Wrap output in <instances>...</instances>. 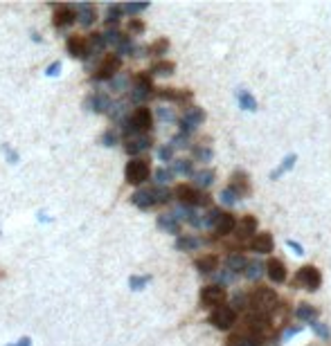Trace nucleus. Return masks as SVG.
I'll return each mask as SVG.
<instances>
[{
    "label": "nucleus",
    "mask_w": 331,
    "mask_h": 346,
    "mask_svg": "<svg viewBox=\"0 0 331 346\" xmlns=\"http://www.w3.org/2000/svg\"><path fill=\"white\" fill-rule=\"evenodd\" d=\"M149 281H151V277L149 275H133L131 279H128V288H131L133 292H140V290H145V288L149 286Z\"/></svg>",
    "instance_id": "7c9ffc66"
},
{
    "label": "nucleus",
    "mask_w": 331,
    "mask_h": 346,
    "mask_svg": "<svg viewBox=\"0 0 331 346\" xmlns=\"http://www.w3.org/2000/svg\"><path fill=\"white\" fill-rule=\"evenodd\" d=\"M248 306H252V310L259 315H266V312L275 310L277 306V295L271 288H257L250 297H248Z\"/></svg>",
    "instance_id": "f03ea898"
},
{
    "label": "nucleus",
    "mask_w": 331,
    "mask_h": 346,
    "mask_svg": "<svg viewBox=\"0 0 331 346\" xmlns=\"http://www.w3.org/2000/svg\"><path fill=\"white\" fill-rule=\"evenodd\" d=\"M131 203L136 205V207H140V209H151L153 205H158L156 203V196H153V189H140V191H136V194L131 196Z\"/></svg>",
    "instance_id": "dca6fc26"
},
{
    "label": "nucleus",
    "mask_w": 331,
    "mask_h": 346,
    "mask_svg": "<svg viewBox=\"0 0 331 346\" xmlns=\"http://www.w3.org/2000/svg\"><path fill=\"white\" fill-rule=\"evenodd\" d=\"M149 176H151V169H149V162L142 160V157H133L131 162L126 164V169H124V178H126L128 185H145L149 180Z\"/></svg>",
    "instance_id": "7ed1b4c3"
},
{
    "label": "nucleus",
    "mask_w": 331,
    "mask_h": 346,
    "mask_svg": "<svg viewBox=\"0 0 331 346\" xmlns=\"http://www.w3.org/2000/svg\"><path fill=\"white\" fill-rule=\"evenodd\" d=\"M153 196H156L158 205H167L171 200V191L167 187H153Z\"/></svg>",
    "instance_id": "a19ab883"
},
{
    "label": "nucleus",
    "mask_w": 331,
    "mask_h": 346,
    "mask_svg": "<svg viewBox=\"0 0 331 346\" xmlns=\"http://www.w3.org/2000/svg\"><path fill=\"white\" fill-rule=\"evenodd\" d=\"M122 14H124V7H122V5H108L104 23H106V25H117V23L122 21Z\"/></svg>",
    "instance_id": "393cba45"
},
{
    "label": "nucleus",
    "mask_w": 331,
    "mask_h": 346,
    "mask_svg": "<svg viewBox=\"0 0 331 346\" xmlns=\"http://www.w3.org/2000/svg\"><path fill=\"white\" fill-rule=\"evenodd\" d=\"M153 178H156L158 187H165L167 182H171V178H174V171H171V169H158L156 173H153Z\"/></svg>",
    "instance_id": "79ce46f5"
},
{
    "label": "nucleus",
    "mask_w": 331,
    "mask_h": 346,
    "mask_svg": "<svg viewBox=\"0 0 331 346\" xmlns=\"http://www.w3.org/2000/svg\"><path fill=\"white\" fill-rule=\"evenodd\" d=\"M295 317H297V319H302V321H309V324H313L315 317H318V310H315L313 306H309V304H302L300 308L295 310Z\"/></svg>",
    "instance_id": "bb28decb"
},
{
    "label": "nucleus",
    "mask_w": 331,
    "mask_h": 346,
    "mask_svg": "<svg viewBox=\"0 0 331 346\" xmlns=\"http://www.w3.org/2000/svg\"><path fill=\"white\" fill-rule=\"evenodd\" d=\"M75 12H79V14H77V21H79L81 25H84V27H93L95 18H97V14H95V5H90V3L75 5Z\"/></svg>",
    "instance_id": "2eb2a0df"
},
{
    "label": "nucleus",
    "mask_w": 331,
    "mask_h": 346,
    "mask_svg": "<svg viewBox=\"0 0 331 346\" xmlns=\"http://www.w3.org/2000/svg\"><path fill=\"white\" fill-rule=\"evenodd\" d=\"M167 50H169V41H167V38H160V41H156L151 47H149V52H151L153 56H162Z\"/></svg>",
    "instance_id": "37998d69"
},
{
    "label": "nucleus",
    "mask_w": 331,
    "mask_h": 346,
    "mask_svg": "<svg viewBox=\"0 0 331 346\" xmlns=\"http://www.w3.org/2000/svg\"><path fill=\"white\" fill-rule=\"evenodd\" d=\"M248 268V261L246 256H241V254H232V256L228 258V270L230 272H243Z\"/></svg>",
    "instance_id": "c85d7f7f"
},
{
    "label": "nucleus",
    "mask_w": 331,
    "mask_h": 346,
    "mask_svg": "<svg viewBox=\"0 0 331 346\" xmlns=\"http://www.w3.org/2000/svg\"><path fill=\"white\" fill-rule=\"evenodd\" d=\"M61 68H63V65H61V61H54L52 65H47L45 74H47V76H59V74H61Z\"/></svg>",
    "instance_id": "6e6d98bb"
},
{
    "label": "nucleus",
    "mask_w": 331,
    "mask_h": 346,
    "mask_svg": "<svg viewBox=\"0 0 331 346\" xmlns=\"http://www.w3.org/2000/svg\"><path fill=\"white\" fill-rule=\"evenodd\" d=\"M243 275H246V279H250V281H257V279L263 275V266L259 261H250L248 268L243 270Z\"/></svg>",
    "instance_id": "72a5a7b5"
},
{
    "label": "nucleus",
    "mask_w": 331,
    "mask_h": 346,
    "mask_svg": "<svg viewBox=\"0 0 331 346\" xmlns=\"http://www.w3.org/2000/svg\"><path fill=\"white\" fill-rule=\"evenodd\" d=\"M174 173H180V176H194V162L191 160H176L174 166H171Z\"/></svg>",
    "instance_id": "2f4dec72"
},
{
    "label": "nucleus",
    "mask_w": 331,
    "mask_h": 346,
    "mask_svg": "<svg viewBox=\"0 0 331 346\" xmlns=\"http://www.w3.org/2000/svg\"><path fill=\"white\" fill-rule=\"evenodd\" d=\"M234 321H237V312H234V308H230V306H219V308H214V312L210 315V324L219 330H230L234 326Z\"/></svg>",
    "instance_id": "0eeeda50"
},
{
    "label": "nucleus",
    "mask_w": 331,
    "mask_h": 346,
    "mask_svg": "<svg viewBox=\"0 0 331 346\" xmlns=\"http://www.w3.org/2000/svg\"><path fill=\"white\" fill-rule=\"evenodd\" d=\"M300 333V328H289L286 330V335H284V339H289V337H293V335Z\"/></svg>",
    "instance_id": "13d9d810"
},
{
    "label": "nucleus",
    "mask_w": 331,
    "mask_h": 346,
    "mask_svg": "<svg viewBox=\"0 0 331 346\" xmlns=\"http://www.w3.org/2000/svg\"><path fill=\"white\" fill-rule=\"evenodd\" d=\"M32 38H34V43H43V38H41V34H38V32H34V34H32Z\"/></svg>",
    "instance_id": "052dcab7"
},
{
    "label": "nucleus",
    "mask_w": 331,
    "mask_h": 346,
    "mask_svg": "<svg viewBox=\"0 0 331 346\" xmlns=\"http://www.w3.org/2000/svg\"><path fill=\"white\" fill-rule=\"evenodd\" d=\"M289 245H291V247H293V249H295V252H297V254H304V252H302V247H300V245H297V243H293V241H289Z\"/></svg>",
    "instance_id": "bf43d9fd"
},
{
    "label": "nucleus",
    "mask_w": 331,
    "mask_h": 346,
    "mask_svg": "<svg viewBox=\"0 0 331 346\" xmlns=\"http://www.w3.org/2000/svg\"><path fill=\"white\" fill-rule=\"evenodd\" d=\"M248 328H250L252 337L261 339V337H266V335H271V321L266 319V315L255 312V315L248 317Z\"/></svg>",
    "instance_id": "ddd939ff"
},
{
    "label": "nucleus",
    "mask_w": 331,
    "mask_h": 346,
    "mask_svg": "<svg viewBox=\"0 0 331 346\" xmlns=\"http://www.w3.org/2000/svg\"><path fill=\"white\" fill-rule=\"evenodd\" d=\"M156 95L160 99H167V102H180V99L189 97V93H178V90H174V88H160Z\"/></svg>",
    "instance_id": "cd10ccee"
},
{
    "label": "nucleus",
    "mask_w": 331,
    "mask_h": 346,
    "mask_svg": "<svg viewBox=\"0 0 331 346\" xmlns=\"http://www.w3.org/2000/svg\"><path fill=\"white\" fill-rule=\"evenodd\" d=\"M77 21L75 5H54V27L56 30H65Z\"/></svg>",
    "instance_id": "f8f14e48"
},
{
    "label": "nucleus",
    "mask_w": 331,
    "mask_h": 346,
    "mask_svg": "<svg viewBox=\"0 0 331 346\" xmlns=\"http://www.w3.org/2000/svg\"><path fill=\"white\" fill-rule=\"evenodd\" d=\"M237 227H239V236H248V234L257 232V220L252 218V216H243L237 223Z\"/></svg>",
    "instance_id": "a878e982"
},
{
    "label": "nucleus",
    "mask_w": 331,
    "mask_h": 346,
    "mask_svg": "<svg viewBox=\"0 0 331 346\" xmlns=\"http://www.w3.org/2000/svg\"><path fill=\"white\" fill-rule=\"evenodd\" d=\"M149 146H151V137H149V135H136V137H131L126 142L124 151H126L128 155H138V153L147 151Z\"/></svg>",
    "instance_id": "f3484780"
},
{
    "label": "nucleus",
    "mask_w": 331,
    "mask_h": 346,
    "mask_svg": "<svg viewBox=\"0 0 331 346\" xmlns=\"http://www.w3.org/2000/svg\"><path fill=\"white\" fill-rule=\"evenodd\" d=\"M311 328H313L315 333L320 335V337H329V335H331V330L324 324H320V321H313V324H311Z\"/></svg>",
    "instance_id": "864d4df0"
},
{
    "label": "nucleus",
    "mask_w": 331,
    "mask_h": 346,
    "mask_svg": "<svg viewBox=\"0 0 331 346\" xmlns=\"http://www.w3.org/2000/svg\"><path fill=\"white\" fill-rule=\"evenodd\" d=\"M153 95V83H151V74L142 72L136 76V85L131 88V102L133 104H145L149 97Z\"/></svg>",
    "instance_id": "39448f33"
},
{
    "label": "nucleus",
    "mask_w": 331,
    "mask_h": 346,
    "mask_svg": "<svg viewBox=\"0 0 331 346\" xmlns=\"http://www.w3.org/2000/svg\"><path fill=\"white\" fill-rule=\"evenodd\" d=\"M191 180H194V187H210L214 182V171H210V169H203V171H196L194 176H191Z\"/></svg>",
    "instance_id": "b1692460"
},
{
    "label": "nucleus",
    "mask_w": 331,
    "mask_h": 346,
    "mask_svg": "<svg viewBox=\"0 0 331 346\" xmlns=\"http://www.w3.org/2000/svg\"><path fill=\"white\" fill-rule=\"evenodd\" d=\"M225 301V288L223 286H205L201 290V304L205 308H219Z\"/></svg>",
    "instance_id": "1a4fd4ad"
},
{
    "label": "nucleus",
    "mask_w": 331,
    "mask_h": 346,
    "mask_svg": "<svg viewBox=\"0 0 331 346\" xmlns=\"http://www.w3.org/2000/svg\"><path fill=\"white\" fill-rule=\"evenodd\" d=\"M7 346H32V337H21V339H18V342L7 344Z\"/></svg>",
    "instance_id": "4d7b16f0"
},
{
    "label": "nucleus",
    "mask_w": 331,
    "mask_h": 346,
    "mask_svg": "<svg viewBox=\"0 0 331 346\" xmlns=\"http://www.w3.org/2000/svg\"><path fill=\"white\" fill-rule=\"evenodd\" d=\"M174 196H176V198H178L183 205H187V207H191V205H198V207H203V205H210V196L201 194V191H196L194 187H187V185L176 187Z\"/></svg>",
    "instance_id": "423d86ee"
},
{
    "label": "nucleus",
    "mask_w": 331,
    "mask_h": 346,
    "mask_svg": "<svg viewBox=\"0 0 331 346\" xmlns=\"http://www.w3.org/2000/svg\"><path fill=\"white\" fill-rule=\"evenodd\" d=\"M295 160H297V157H295V155H286V157H284V162H282V164H280V166H277V169H275V171H273V173H271V180H277V178H280V176H282V173H286V171H289V169H291V166H293V164H295Z\"/></svg>",
    "instance_id": "c9c22d12"
},
{
    "label": "nucleus",
    "mask_w": 331,
    "mask_h": 346,
    "mask_svg": "<svg viewBox=\"0 0 331 346\" xmlns=\"http://www.w3.org/2000/svg\"><path fill=\"white\" fill-rule=\"evenodd\" d=\"M158 227L162 229V232H167V234H180V220L176 218L174 214H162V216H158Z\"/></svg>",
    "instance_id": "6ab92c4d"
},
{
    "label": "nucleus",
    "mask_w": 331,
    "mask_h": 346,
    "mask_svg": "<svg viewBox=\"0 0 331 346\" xmlns=\"http://www.w3.org/2000/svg\"><path fill=\"white\" fill-rule=\"evenodd\" d=\"M194 157L196 160L208 162V160H212V151H210V148H203V146H196L194 148Z\"/></svg>",
    "instance_id": "3c124183"
},
{
    "label": "nucleus",
    "mask_w": 331,
    "mask_h": 346,
    "mask_svg": "<svg viewBox=\"0 0 331 346\" xmlns=\"http://www.w3.org/2000/svg\"><path fill=\"white\" fill-rule=\"evenodd\" d=\"M3 153H5V157H7L9 164H16V162L21 160V155H18L16 151H12V146H9V144H3Z\"/></svg>",
    "instance_id": "8fccbe9b"
},
{
    "label": "nucleus",
    "mask_w": 331,
    "mask_h": 346,
    "mask_svg": "<svg viewBox=\"0 0 331 346\" xmlns=\"http://www.w3.org/2000/svg\"><path fill=\"white\" fill-rule=\"evenodd\" d=\"M174 151H176V148L171 146V144H165V146L158 148V157H160L162 162H171V157H174Z\"/></svg>",
    "instance_id": "49530a36"
},
{
    "label": "nucleus",
    "mask_w": 331,
    "mask_h": 346,
    "mask_svg": "<svg viewBox=\"0 0 331 346\" xmlns=\"http://www.w3.org/2000/svg\"><path fill=\"white\" fill-rule=\"evenodd\" d=\"M104 36H106V43H108V45H115V47H117L124 34H119L117 30H108V32H104Z\"/></svg>",
    "instance_id": "de8ad7c7"
},
{
    "label": "nucleus",
    "mask_w": 331,
    "mask_h": 346,
    "mask_svg": "<svg viewBox=\"0 0 331 346\" xmlns=\"http://www.w3.org/2000/svg\"><path fill=\"white\" fill-rule=\"evenodd\" d=\"M266 275L271 277V281L284 283L286 281V268H284V263L277 261V258H271V261L266 263Z\"/></svg>",
    "instance_id": "a211bd4d"
},
{
    "label": "nucleus",
    "mask_w": 331,
    "mask_h": 346,
    "mask_svg": "<svg viewBox=\"0 0 331 346\" xmlns=\"http://www.w3.org/2000/svg\"><path fill=\"white\" fill-rule=\"evenodd\" d=\"M297 281H300L306 290H318L320 283H322V277H320V272L315 270L313 266H304L297 272Z\"/></svg>",
    "instance_id": "4468645a"
},
{
    "label": "nucleus",
    "mask_w": 331,
    "mask_h": 346,
    "mask_svg": "<svg viewBox=\"0 0 331 346\" xmlns=\"http://www.w3.org/2000/svg\"><path fill=\"white\" fill-rule=\"evenodd\" d=\"M151 126H153V115H151V110L145 108V106H140V108H136V113H133L131 117H126V119L122 122V135H124V137L140 135V133L151 131Z\"/></svg>",
    "instance_id": "f257e3e1"
},
{
    "label": "nucleus",
    "mask_w": 331,
    "mask_h": 346,
    "mask_svg": "<svg viewBox=\"0 0 331 346\" xmlns=\"http://www.w3.org/2000/svg\"><path fill=\"white\" fill-rule=\"evenodd\" d=\"M99 142H102V146H115V144L119 142V135L115 131H106L102 137H99Z\"/></svg>",
    "instance_id": "a18cd8bd"
},
{
    "label": "nucleus",
    "mask_w": 331,
    "mask_h": 346,
    "mask_svg": "<svg viewBox=\"0 0 331 346\" xmlns=\"http://www.w3.org/2000/svg\"><path fill=\"white\" fill-rule=\"evenodd\" d=\"M124 7V14H131V16H136V14L145 12V9H149V3H126L122 5Z\"/></svg>",
    "instance_id": "c03bdc74"
},
{
    "label": "nucleus",
    "mask_w": 331,
    "mask_h": 346,
    "mask_svg": "<svg viewBox=\"0 0 331 346\" xmlns=\"http://www.w3.org/2000/svg\"><path fill=\"white\" fill-rule=\"evenodd\" d=\"M88 41H90V47H93V52H104L108 47L106 36H104L102 32H95V34H90Z\"/></svg>",
    "instance_id": "473e14b6"
},
{
    "label": "nucleus",
    "mask_w": 331,
    "mask_h": 346,
    "mask_svg": "<svg viewBox=\"0 0 331 346\" xmlns=\"http://www.w3.org/2000/svg\"><path fill=\"white\" fill-rule=\"evenodd\" d=\"M65 50H68L70 56H75V59H90V52H93V47H90V41L84 36H68V41H65Z\"/></svg>",
    "instance_id": "6e6552de"
},
{
    "label": "nucleus",
    "mask_w": 331,
    "mask_h": 346,
    "mask_svg": "<svg viewBox=\"0 0 331 346\" xmlns=\"http://www.w3.org/2000/svg\"><path fill=\"white\" fill-rule=\"evenodd\" d=\"M232 229H237V218H234L232 214H221L219 223L214 225V232H217L219 236H225V234H230Z\"/></svg>",
    "instance_id": "412c9836"
},
{
    "label": "nucleus",
    "mask_w": 331,
    "mask_h": 346,
    "mask_svg": "<svg viewBox=\"0 0 331 346\" xmlns=\"http://www.w3.org/2000/svg\"><path fill=\"white\" fill-rule=\"evenodd\" d=\"M108 85H110V90H115V93H124V90H128V76L126 74H115L113 79L108 81Z\"/></svg>",
    "instance_id": "c756f323"
},
{
    "label": "nucleus",
    "mask_w": 331,
    "mask_h": 346,
    "mask_svg": "<svg viewBox=\"0 0 331 346\" xmlns=\"http://www.w3.org/2000/svg\"><path fill=\"white\" fill-rule=\"evenodd\" d=\"M201 238L196 236H178V241H176V249H180V252H191V249H198L201 247Z\"/></svg>",
    "instance_id": "5701e85b"
},
{
    "label": "nucleus",
    "mask_w": 331,
    "mask_h": 346,
    "mask_svg": "<svg viewBox=\"0 0 331 346\" xmlns=\"http://www.w3.org/2000/svg\"><path fill=\"white\" fill-rule=\"evenodd\" d=\"M252 249H255L257 254L273 252V236H271V234H266V232L255 234V238H252Z\"/></svg>",
    "instance_id": "aec40b11"
},
{
    "label": "nucleus",
    "mask_w": 331,
    "mask_h": 346,
    "mask_svg": "<svg viewBox=\"0 0 331 346\" xmlns=\"http://www.w3.org/2000/svg\"><path fill=\"white\" fill-rule=\"evenodd\" d=\"M128 32H133V34H142V32H145V23L138 21V18H133V21L128 23Z\"/></svg>",
    "instance_id": "5fc2aeb1"
},
{
    "label": "nucleus",
    "mask_w": 331,
    "mask_h": 346,
    "mask_svg": "<svg viewBox=\"0 0 331 346\" xmlns=\"http://www.w3.org/2000/svg\"><path fill=\"white\" fill-rule=\"evenodd\" d=\"M237 99H239V106L246 110H257V102L246 93V90H237Z\"/></svg>",
    "instance_id": "e433bc0d"
},
{
    "label": "nucleus",
    "mask_w": 331,
    "mask_h": 346,
    "mask_svg": "<svg viewBox=\"0 0 331 346\" xmlns=\"http://www.w3.org/2000/svg\"><path fill=\"white\" fill-rule=\"evenodd\" d=\"M171 146L174 148H187L189 146V139H187L185 133H180V135H176L174 139H171Z\"/></svg>",
    "instance_id": "603ef678"
},
{
    "label": "nucleus",
    "mask_w": 331,
    "mask_h": 346,
    "mask_svg": "<svg viewBox=\"0 0 331 346\" xmlns=\"http://www.w3.org/2000/svg\"><path fill=\"white\" fill-rule=\"evenodd\" d=\"M239 198H241V196H239L234 189H230V187H228V189H223V191H221V203H223V205H228V207H232V205H237V203H239Z\"/></svg>",
    "instance_id": "ea45409f"
},
{
    "label": "nucleus",
    "mask_w": 331,
    "mask_h": 346,
    "mask_svg": "<svg viewBox=\"0 0 331 346\" xmlns=\"http://www.w3.org/2000/svg\"><path fill=\"white\" fill-rule=\"evenodd\" d=\"M113 99L108 97L106 93H95V95H90L88 99L84 102V108L86 110H93V113H99V115H104V113H110V108H113Z\"/></svg>",
    "instance_id": "9b49d317"
},
{
    "label": "nucleus",
    "mask_w": 331,
    "mask_h": 346,
    "mask_svg": "<svg viewBox=\"0 0 331 346\" xmlns=\"http://www.w3.org/2000/svg\"><path fill=\"white\" fill-rule=\"evenodd\" d=\"M205 122V113L203 108H198V106H191V108L185 110V117L180 119V133H185V135H189L191 131H194L198 124Z\"/></svg>",
    "instance_id": "9d476101"
},
{
    "label": "nucleus",
    "mask_w": 331,
    "mask_h": 346,
    "mask_svg": "<svg viewBox=\"0 0 331 346\" xmlns=\"http://www.w3.org/2000/svg\"><path fill=\"white\" fill-rule=\"evenodd\" d=\"M119 65H122V56H117V54L104 56L97 72L93 74V81H106V79L110 81L115 74H119Z\"/></svg>",
    "instance_id": "20e7f679"
},
{
    "label": "nucleus",
    "mask_w": 331,
    "mask_h": 346,
    "mask_svg": "<svg viewBox=\"0 0 331 346\" xmlns=\"http://www.w3.org/2000/svg\"><path fill=\"white\" fill-rule=\"evenodd\" d=\"M124 115H126V104L115 102L113 108H110V113H108V117L113 119V122H124Z\"/></svg>",
    "instance_id": "4c0bfd02"
},
{
    "label": "nucleus",
    "mask_w": 331,
    "mask_h": 346,
    "mask_svg": "<svg viewBox=\"0 0 331 346\" xmlns=\"http://www.w3.org/2000/svg\"><path fill=\"white\" fill-rule=\"evenodd\" d=\"M133 50H136V45H133L131 36H122L117 45V56H133Z\"/></svg>",
    "instance_id": "f704fd0d"
},
{
    "label": "nucleus",
    "mask_w": 331,
    "mask_h": 346,
    "mask_svg": "<svg viewBox=\"0 0 331 346\" xmlns=\"http://www.w3.org/2000/svg\"><path fill=\"white\" fill-rule=\"evenodd\" d=\"M171 72H174V63H169V61H158L151 68V74H158V76H169Z\"/></svg>",
    "instance_id": "58836bf2"
},
{
    "label": "nucleus",
    "mask_w": 331,
    "mask_h": 346,
    "mask_svg": "<svg viewBox=\"0 0 331 346\" xmlns=\"http://www.w3.org/2000/svg\"><path fill=\"white\" fill-rule=\"evenodd\" d=\"M217 268H219V258L214 256V254H208V256L196 261V270H198L201 275H210V272H214Z\"/></svg>",
    "instance_id": "4be33fe9"
},
{
    "label": "nucleus",
    "mask_w": 331,
    "mask_h": 346,
    "mask_svg": "<svg viewBox=\"0 0 331 346\" xmlns=\"http://www.w3.org/2000/svg\"><path fill=\"white\" fill-rule=\"evenodd\" d=\"M156 115H158V119H160V122H174V119H176V115H174V110H171V108H158Z\"/></svg>",
    "instance_id": "09e8293b"
}]
</instances>
